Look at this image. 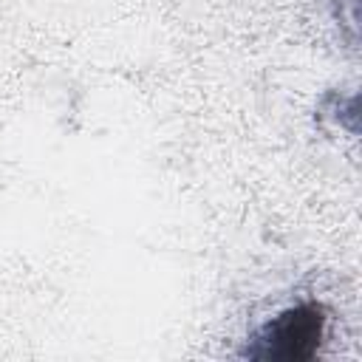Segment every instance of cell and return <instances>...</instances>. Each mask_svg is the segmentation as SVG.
<instances>
[{
  "label": "cell",
  "instance_id": "6da1fadb",
  "mask_svg": "<svg viewBox=\"0 0 362 362\" xmlns=\"http://www.w3.org/2000/svg\"><path fill=\"white\" fill-rule=\"evenodd\" d=\"M322 331H325V314L320 305L305 303V305L288 308L263 328L252 356L286 359V362L308 359L317 354L322 342Z\"/></svg>",
  "mask_w": 362,
  "mask_h": 362
}]
</instances>
